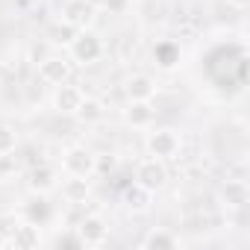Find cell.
Listing matches in <instances>:
<instances>
[{
  "mask_svg": "<svg viewBox=\"0 0 250 250\" xmlns=\"http://www.w3.org/2000/svg\"><path fill=\"white\" fill-rule=\"evenodd\" d=\"M106 224L97 218V215H88V218H83L80 221V227H77V235L83 238V244H100L103 238H106Z\"/></svg>",
  "mask_w": 250,
  "mask_h": 250,
  "instance_id": "cell-10",
  "label": "cell"
},
{
  "mask_svg": "<svg viewBox=\"0 0 250 250\" xmlns=\"http://www.w3.org/2000/svg\"><path fill=\"white\" fill-rule=\"evenodd\" d=\"M136 183H139V186H145L147 191L162 188V186L168 183V168H165V162H162V159H156V156L145 159V162L136 168Z\"/></svg>",
  "mask_w": 250,
  "mask_h": 250,
  "instance_id": "cell-2",
  "label": "cell"
},
{
  "mask_svg": "<svg viewBox=\"0 0 250 250\" xmlns=\"http://www.w3.org/2000/svg\"><path fill=\"white\" fill-rule=\"evenodd\" d=\"M47 36H50L53 44H71V39L77 36V27L68 24V21H59V24H53V27L47 30Z\"/></svg>",
  "mask_w": 250,
  "mask_h": 250,
  "instance_id": "cell-18",
  "label": "cell"
},
{
  "mask_svg": "<svg viewBox=\"0 0 250 250\" xmlns=\"http://www.w3.org/2000/svg\"><path fill=\"white\" fill-rule=\"evenodd\" d=\"M127 94H130V100H153L156 83L147 74H136V77L127 80Z\"/></svg>",
  "mask_w": 250,
  "mask_h": 250,
  "instance_id": "cell-14",
  "label": "cell"
},
{
  "mask_svg": "<svg viewBox=\"0 0 250 250\" xmlns=\"http://www.w3.org/2000/svg\"><path fill=\"white\" fill-rule=\"evenodd\" d=\"M91 15H94V6L88 3V0H68L65 9H62V21L74 24L77 30H83L91 21Z\"/></svg>",
  "mask_w": 250,
  "mask_h": 250,
  "instance_id": "cell-7",
  "label": "cell"
},
{
  "mask_svg": "<svg viewBox=\"0 0 250 250\" xmlns=\"http://www.w3.org/2000/svg\"><path fill=\"white\" fill-rule=\"evenodd\" d=\"M229 6H235V9H247L250 6V0H227Z\"/></svg>",
  "mask_w": 250,
  "mask_h": 250,
  "instance_id": "cell-26",
  "label": "cell"
},
{
  "mask_svg": "<svg viewBox=\"0 0 250 250\" xmlns=\"http://www.w3.org/2000/svg\"><path fill=\"white\" fill-rule=\"evenodd\" d=\"M115 171V156L112 153H97L94 156V174H112Z\"/></svg>",
  "mask_w": 250,
  "mask_h": 250,
  "instance_id": "cell-22",
  "label": "cell"
},
{
  "mask_svg": "<svg viewBox=\"0 0 250 250\" xmlns=\"http://www.w3.org/2000/svg\"><path fill=\"white\" fill-rule=\"evenodd\" d=\"M24 215H27V221H30L33 227H44V224L50 221L53 209H50V203H47V197H44V194L33 191V197H30V200H27V206H24Z\"/></svg>",
  "mask_w": 250,
  "mask_h": 250,
  "instance_id": "cell-8",
  "label": "cell"
},
{
  "mask_svg": "<svg viewBox=\"0 0 250 250\" xmlns=\"http://www.w3.org/2000/svg\"><path fill=\"white\" fill-rule=\"evenodd\" d=\"M15 244H18V247H36V244H39L36 227H33V224H30V227H18V229H15Z\"/></svg>",
  "mask_w": 250,
  "mask_h": 250,
  "instance_id": "cell-20",
  "label": "cell"
},
{
  "mask_svg": "<svg viewBox=\"0 0 250 250\" xmlns=\"http://www.w3.org/2000/svg\"><path fill=\"white\" fill-rule=\"evenodd\" d=\"M83 97H85V94H83L77 85L62 83V85H56V91H53V106H56V112H59V115H77V109H80Z\"/></svg>",
  "mask_w": 250,
  "mask_h": 250,
  "instance_id": "cell-6",
  "label": "cell"
},
{
  "mask_svg": "<svg viewBox=\"0 0 250 250\" xmlns=\"http://www.w3.org/2000/svg\"><path fill=\"white\" fill-rule=\"evenodd\" d=\"M103 115H106V109H103V103H100L97 97H83V103H80V109H77V118H80V121L94 124V121H100Z\"/></svg>",
  "mask_w": 250,
  "mask_h": 250,
  "instance_id": "cell-17",
  "label": "cell"
},
{
  "mask_svg": "<svg viewBox=\"0 0 250 250\" xmlns=\"http://www.w3.org/2000/svg\"><path fill=\"white\" fill-rule=\"evenodd\" d=\"M142 244H145V247H159V250H174V247H177V238H174L171 232H150Z\"/></svg>",
  "mask_w": 250,
  "mask_h": 250,
  "instance_id": "cell-19",
  "label": "cell"
},
{
  "mask_svg": "<svg viewBox=\"0 0 250 250\" xmlns=\"http://www.w3.org/2000/svg\"><path fill=\"white\" fill-rule=\"evenodd\" d=\"M18 147V136L12 127H6V124H0V153H12Z\"/></svg>",
  "mask_w": 250,
  "mask_h": 250,
  "instance_id": "cell-21",
  "label": "cell"
},
{
  "mask_svg": "<svg viewBox=\"0 0 250 250\" xmlns=\"http://www.w3.org/2000/svg\"><path fill=\"white\" fill-rule=\"evenodd\" d=\"M103 3H106L109 9H124V6H127V0H103Z\"/></svg>",
  "mask_w": 250,
  "mask_h": 250,
  "instance_id": "cell-25",
  "label": "cell"
},
{
  "mask_svg": "<svg viewBox=\"0 0 250 250\" xmlns=\"http://www.w3.org/2000/svg\"><path fill=\"white\" fill-rule=\"evenodd\" d=\"M53 247H83V238L77 232H65V235H59L53 241Z\"/></svg>",
  "mask_w": 250,
  "mask_h": 250,
  "instance_id": "cell-23",
  "label": "cell"
},
{
  "mask_svg": "<svg viewBox=\"0 0 250 250\" xmlns=\"http://www.w3.org/2000/svg\"><path fill=\"white\" fill-rule=\"evenodd\" d=\"M30 188L39 191V194H47L50 188H56V171L44 162H39L33 171H30Z\"/></svg>",
  "mask_w": 250,
  "mask_h": 250,
  "instance_id": "cell-13",
  "label": "cell"
},
{
  "mask_svg": "<svg viewBox=\"0 0 250 250\" xmlns=\"http://www.w3.org/2000/svg\"><path fill=\"white\" fill-rule=\"evenodd\" d=\"M247 197H250V191H247L244 180H227L224 188H221V200H224L227 209H241L247 203Z\"/></svg>",
  "mask_w": 250,
  "mask_h": 250,
  "instance_id": "cell-9",
  "label": "cell"
},
{
  "mask_svg": "<svg viewBox=\"0 0 250 250\" xmlns=\"http://www.w3.org/2000/svg\"><path fill=\"white\" fill-rule=\"evenodd\" d=\"M153 106H150V100H130V106H127V112H124V121L130 124V127H147V124L153 121Z\"/></svg>",
  "mask_w": 250,
  "mask_h": 250,
  "instance_id": "cell-11",
  "label": "cell"
},
{
  "mask_svg": "<svg viewBox=\"0 0 250 250\" xmlns=\"http://www.w3.org/2000/svg\"><path fill=\"white\" fill-rule=\"evenodd\" d=\"M147 150H150V156H156L162 162L174 159L180 153V136L174 130H156V133L147 136Z\"/></svg>",
  "mask_w": 250,
  "mask_h": 250,
  "instance_id": "cell-3",
  "label": "cell"
},
{
  "mask_svg": "<svg viewBox=\"0 0 250 250\" xmlns=\"http://www.w3.org/2000/svg\"><path fill=\"white\" fill-rule=\"evenodd\" d=\"M65 171L71 177H91L94 174V153L85 147H71L65 153Z\"/></svg>",
  "mask_w": 250,
  "mask_h": 250,
  "instance_id": "cell-4",
  "label": "cell"
},
{
  "mask_svg": "<svg viewBox=\"0 0 250 250\" xmlns=\"http://www.w3.org/2000/svg\"><path fill=\"white\" fill-rule=\"evenodd\" d=\"M3 241H6V238H3V235H0V247H3Z\"/></svg>",
  "mask_w": 250,
  "mask_h": 250,
  "instance_id": "cell-27",
  "label": "cell"
},
{
  "mask_svg": "<svg viewBox=\"0 0 250 250\" xmlns=\"http://www.w3.org/2000/svg\"><path fill=\"white\" fill-rule=\"evenodd\" d=\"M153 59H156V65H159L162 71L177 68V62H180V44L171 42V39L156 42V47H153Z\"/></svg>",
  "mask_w": 250,
  "mask_h": 250,
  "instance_id": "cell-12",
  "label": "cell"
},
{
  "mask_svg": "<svg viewBox=\"0 0 250 250\" xmlns=\"http://www.w3.org/2000/svg\"><path fill=\"white\" fill-rule=\"evenodd\" d=\"M68 74H71V65H68V59H62V56H47V59L39 65V80L47 83V85H62V83L68 80Z\"/></svg>",
  "mask_w": 250,
  "mask_h": 250,
  "instance_id": "cell-5",
  "label": "cell"
},
{
  "mask_svg": "<svg viewBox=\"0 0 250 250\" xmlns=\"http://www.w3.org/2000/svg\"><path fill=\"white\" fill-rule=\"evenodd\" d=\"M15 174V159L9 153H0V180H6Z\"/></svg>",
  "mask_w": 250,
  "mask_h": 250,
  "instance_id": "cell-24",
  "label": "cell"
},
{
  "mask_svg": "<svg viewBox=\"0 0 250 250\" xmlns=\"http://www.w3.org/2000/svg\"><path fill=\"white\" fill-rule=\"evenodd\" d=\"M88 177H71V180H65V186H62V194L68 197V203H85L88 200Z\"/></svg>",
  "mask_w": 250,
  "mask_h": 250,
  "instance_id": "cell-15",
  "label": "cell"
},
{
  "mask_svg": "<svg viewBox=\"0 0 250 250\" xmlns=\"http://www.w3.org/2000/svg\"><path fill=\"white\" fill-rule=\"evenodd\" d=\"M71 59L74 62H80V65H91V62H97L100 59V53H103V42H100V36L97 33H91V30H77V36L71 39Z\"/></svg>",
  "mask_w": 250,
  "mask_h": 250,
  "instance_id": "cell-1",
  "label": "cell"
},
{
  "mask_svg": "<svg viewBox=\"0 0 250 250\" xmlns=\"http://www.w3.org/2000/svg\"><path fill=\"white\" fill-rule=\"evenodd\" d=\"M124 203H127L133 212H145L150 206V191L139 183H133L130 188H124Z\"/></svg>",
  "mask_w": 250,
  "mask_h": 250,
  "instance_id": "cell-16",
  "label": "cell"
}]
</instances>
